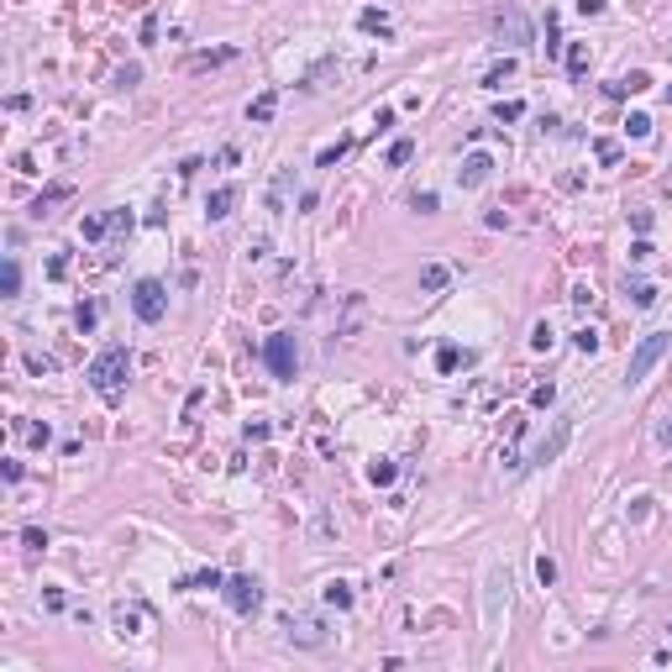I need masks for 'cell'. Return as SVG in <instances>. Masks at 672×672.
Wrapping results in <instances>:
<instances>
[{"label":"cell","mask_w":672,"mask_h":672,"mask_svg":"<svg viewBox=\"0 0 672 672\" xmlns=\"http://www.w3.org/2000/svg\"><path fill=\"white\" fill-rule=\"evenodd\" d=\"M284 641L300 646V651H326L331 646V630L320 625L315 614H289V620H284Z\"/></svg>","instance_id":"4"},{"label":"cell","mask_w":672,"mask_h":672,"mask_svg":"<svg viewBox=\"0 0 672 672\" xmlns=\"http://www.w3.org/2000/svg\"><path fill=\"white\" fill-rule=\"evenodd\" d=\"M625 137H636V142H646V137H651V116H646V110H630Z\"/></svg>","instance_id":"18"},{"label":"cell","mask_w":672,"mask_h":672,"mask_svg":"<svg viewBox=\"0 0 672 672\" xmlns=\"http://www.w3.org/2000/svg\"><path fill=\"white\" fill-rule=\"evenodd\" d=\"M110 620H116V636H142V630H147V609H142V604H116Z\"/></svg>","instance_id":"10"},{"label":"cell","mask_w":672,"mask_h":672,"mask_svg":"<svg viewBox=\"0 0 672 672\" xmlns=\"http://www.w3.org/2000/svg\"><path fill=\"white\" fill-rule=\"evenodd\" d=\"M22 541L32 546V552H42V546H47V531H37V525H26V531H22Z\"/></svg>","instance_id":"36"},{"label":"cell","mask_w":672,"mask_h":672,"mask_svg":"<svg viewBox=\"0 0 672 672\" xmlns=\"http://www.w3.org/2000/svg\"><path fill=\"white\" fill-rule=\"evenodd\" d=\"M536 578H541V589L557 583V562H552V557H536Z\"/></svg>","instance_id":"26"},{"label":"cell","mask_w":672,"mask_h":672,"mask_svg":"<svg viewBox=\"0 0 672 672\" xmlns=\"http://www.w3.org/2000/svg\"><path fill=\"white\" fill-rule=\"evenodd\" d=\"M273 110H279V95H273V90H263L258 100L247 106V121H258V126H263V121H273Z\"/></svg>","instance_id":"15"},{"label":"cell","mask_w":672,"mask_h":672,"mask_svg":"<svg viewBox=\"0 0 672 672\" xmlns=\"http://www.w3.org/2000/svg\"><path fill=\"white\" fill-rule=\"evenodd\" d=\"M131 310H137V320L158 326V320L168 315V289L158 279H137V284H131Z\"/></svg>","instance_id":"5"},{"label":"cell","mask_w":672,"mask_h":672,"mask_svg":"<svg viewBox=\"0 0 672 672\" xmlns=\"http://www.w3.org/2000/svg\"><path fill=\"white\" fill-rule=\"evenodd\" d=\"M231 205H236V189H231V184H221L211 200H205V215H211V221H226V215H231Z\"/></svg>","instance_id":"13"},{"label":"cell","mask_w":672,"mask_h":672,"mask_svg":"<svg viewBox=\"0 0 672 672\" xmlns=\"http://www.w3.org/2000/svg\"><path fill=\"white\" fill-rule=\"evenodd\" d=\"M106 226H110V231H131L137 221H131V211H110V215H106Z\"/></svg>","instance_id":"32"},{"label":"cell","mask_w":672,"mask_h":672,"mask_svg":"<svg viewBox=\"0 0 672 672\" xmlns=\"http://www.w3.org/2000/svg\"><path fill=\"white\" fill-rule=\"evenodd\" d=\"M625 289H630V305H641V310H651V305H657V284H646V279H636V284H630V279H625Z\"/></svg>","instance_id":"16"},{"label":"cell","mask_w":672,"mask_h":672,"mask_svg":"<svg viewBox=\"0 0 672 672\" xmlns=\"http://www.w3.org/2000/svg\"><path fill=\"white\" fill-rule=\"evenodd\" d=\"M567 436H573V415H557L552 436H541V441H536V452H531V462H525V468H546V462H552L557 452L567 447Z\"/></svg>","instance_id":"9"},{"label":"cell","mask_w":672,"mask_h":672,"mask_svg":"<svg viewBox=\"0 0 672 672\" xmlns=\"http://www.w3.org/2000/svg\"><path fill=\"white\" fill-rule=\"evenodd\" d=\"M289 184H295V174H289V168H279V174H273V184H268V211H273V215H284V200H289Z\"/></svg>","instance_id":"12"},{"label":"cell","mask_w":672,"mask_h":672,"mask_svg":"<svg viewBox=\"0 0 672 672\" xmlns=\"http://www.w3.org/2000/svg\"><path fill=\"white\" fill-rule=\"evenodd\" d=\"M373 126L384 131V126H394V106H378V116H373Z\"/></svg>","instance_id":"44"},{"label":"cell","mask_w":672,"mask_h":672,"mask_svg":"<svg viewBox=\"0 0 672 672\" xmlns=\"http://www.w3.org/2000/svg\"><path fill=\"white\" fill-rule=\"evenodd\" d=\"M620 84H625V90H630V95H641V90H651V79H646V74H641V69H636V74H625V79H620Z\"/></svg>","instance_id":"35"},{"label":"cell","mask_w":672,"mask_h":672,"mask_svg":"<svg viewBox=\"0 0 672 672\" xmlns=\"http://www.w3.org/2000/svg\"><path fill=\"white\" fill-rule=\"evenodd\" d=\"M489 174H494V158H489V153H473L468 163L457 168V184L462 189H478V184H489Z\"/></svg>","instance_id":"11"},{"label":"cell","mask_w":672,"mask_h":672,"mask_svg":"<svg viewBox=\"0 0 672 672\" xmlns=\"http://www.w3.org/2000/svg\"><path fill=\"white\" fill-rule=\"evenodd\" d=\"M573 347H578V352H599V331H593V326L573 331Z\"/></svg>","instance_id":"23"},{"label":"cell","mask_w":672,"mask_h":672,"mask_svg":"<svg viewBox=\"0 0 672 672\" xmlns=\"http://www.w3.org/2000/svg\"><path fill=\"white\" fill-rule=\"evenodd\" d=\"M63 195H69V184H53V189H47V195H42V200L32 205V215H42L47 205H53V200H63Z\"/></svg>","instance_id":"30"},{"label":"cell","mask_w":672,"mask_h":672,"mask_svg":"<svg viewBox=\"0 0 672 672\" xmlns=\"http://www.w3.org/2000/svg\"><path fill=\"white\" fill-rule=\"evenodd\" d=\"M667 347H672L667 331H646V336L636 342V352H630V363H625V384H641V378H646L651 368L667 357Z\"/></svg>","instance_id":"2"},{"label":"cell","mask_w":672,"mask_h":672,"mask_svg":"<svg viewBox=\"0 0 672 672\" xmlns=\"http://www.w3.org/2000/svg\"><path fill=\"white\" fill-rule=\"evenodd\" d=\"M0 289H6V295H16V289H22V268H16V258H6V273H0Z\"/></svg>","instance_id":"22"},{"label":"cell","mask_w":672,"mask_h":672,"mask_svg":"<svg viewBox=\"0 0 672 672\" xmlns=\"http://www.w3.org/2000/svg\"><path fill=\"white\" fill-rule=\"evenodd\" d=\"M630 226H636V231L646 236V231H651V211H630Z\"/></svg>","instance_id":"41"},{"label":"cell","mask_w":672,"mask_h":672,"mask_svg":"<svg viewBox=\"0 0 672 672\" xmlns=\"http://www.w3.org/2000/svg\"><path fill=\"white\" fill-rule=\"evenodd\" d=\"M484 226H489V231H499V226H509V215H505V211H489Z\"/></svg>","instance_id":"45"},{"label":"cell","mask_w":672,"mask_h":672,"mask_svg":"<svg viewBox=\"0 0 672 672\" xmlns=\"http://www.w3.org/2000/svg\"><path fill=\"white\" fill-rule=\"evenodd\" d=\"M457 363H462V352H457V347H441V352H436V368H441V373H452Z\"/></svg>","instance_id":"31"},{"label":"cell","mask_w":672,"mask_h":672,"mask_svg":"<svg viewBox=\"0 0 672 672\" xmlns=\"http://www.w3.org/2000/svg\"><path fill=\"white\" fill-rule=\"evenodd\" d=\"M263 363H268V373H273V378H295V368H300L295 331H273L268 342H263Z\"/></svg>","instance_id":"3"},{"label":"cell","mask_w":672,"mask_h":672,"mask_svg":"<svg viewBox=\"0 0 672 672\" xmlns=\"http://www.w3.org/2000/svg\"><path fill=\"white\" fill-rule=\"evenodd\" d=\"M74 320H79V331H95V305H79V315H74Z\"/></svg>","instance_id":"43"},{"label":"cell","mask_w":672,"mask_h":672,"mask_svg":"<svg viewBox=\"0 0 672 672\" xmlns=\"http://www.w3.org/2000/svg\"><path fill=\"white\" fill-rule=\"evenodd\" d=\"M357 26H363V32H378V37H384V32H389V16H384V11H373V6H368V11L357 16Z\"/></svg>","instance_id":"19"},{"label":"cell","mask_w":672,"mask_h":672,"mask_svg":"<svg viewBox=\"0 0 672 672\" xmlns=\"http://www.w3.org/2000/svg\"><path fill=\"white\" fill-rule=\"evenodd\" d=\"M567 69H573V74H583V69H589V47H567Z\"/></svg>","instance_id":"29"},{"label":"cell","mask_w":672,"mask_h":672,"mask_svg":"<svg viewBox=\"0 0 672 672\" xmlns=\"http://www.w3.org/2000/svg\"><path fill=\"white\" fill-rule=\"evenodd\" d=\"M184 589H226V578H221V573L211 567V573H200V578H189Z\"/></svg>","instance_id":"28"},{"label":"cell","mask_w":672,"mask_h":672,"mask_svg":"<svg viewBox=\"0 0 672 672\" xmlns=\"http://www.w3.org/2000/svg\"><path fill=\"white\" fill-rule=\"evenodd\" d=\"M509 74H515V58H505V63H494V69H489V79H484V84H489V90H499V84H505V79H509Z\"/></svg>","instance_id":"25"},{"label":"cell","mask_w":672,"mask_h":672,"mask_svg":"<svg viewBox=\"0 0 672 672\" xmlns=\"http://www.w3.org/2000/svg\"><path fill=\"white\" fill-rule=\"evenodd\" d=\"M505 604H509V573L505 567H489V583H484V620L489 625H499Z\"/></svg>","instance_id":"8"},{"label":"cell","mask_w":672,"mask_h":672,"mask_svg":"<svg viewBox=\"0 0 672 672\" xmlns=\"http://www.w3.org/2000/svg\"><path fill=\"white\" fill-rule=\"evenodd\" d=\"M410 158H415V142H410V137H400V142L389 147V163L400 168V163H410Z\"/></svg>","instance_id":"24"},{"label":"cell","mask_w":672,"mask_h":672,"mask_svg":"<svg viewBox=\"0 0 672 672\" xmlns=\"http://www.w3.org/2000/svg\"><path fill=\"white\" fill-rule=\"evenodd\" d=\"M137 79H142V69H137V63H126V69L116 74V84H121V90H131V84H137Z\"/></svg>","instance_id":"37"},{"label":"cell","mask_w":672,"mask_h":672,"mask_svg":"<svg viewBox=\"0 0 672 672\" xmlns=\"http://www.w3.org/2000/svg\"><path fill=\"white\" fill-rule=\"evenodd\" d=\"M106 231H110V226L100 221V215H84V221H79V236H84V242H100Z\"/></svg>","instance_id":"21"},{"label":"cell","mask_w":672,"mask_h":672,"mask_svg":"<svg viewBox=\"0 0 672 672\" xmlns=\"http://www.w3.org/2000/svg\"><path fill=\"white\" fill-rule=\"evenodd\" d=\"M415 211L431 215V211H436V195H431V189H425V195H415Z\"/></svg>","instance_id":"42"},{"label":"cell","mask_w":672,"mask_h":672,"mask_svg":"<svg viewBox=\"0 0 672 672\" xmlns=\"http://www.w3.org/2000/svg\"><path fill=\"white\" fill-rule=\"evenodd\" d=\"M494 37H499V42H509V47H531L536 42L531 16L520 11V6H499V11H494Z\"/></svg>","instance_id":"6"},{"label":"cell","mask_w":672,"mask_h":672,"mask_svg":"<svg viewBox=\"0 0 672 672\" xmlns=\"http://www.w3.org/2000/svg\"><path fill=\"white\" fill-rule=\"evenodd\" d=\"M578 11H583V16H599V11H604V0H578Z\"/></svg>","instance_id":"46"},{"label":"cell","mask_w":672,"mask_h":672,"mask_svg":"<svg viewBox=\"0 0 672 672\" xmlns=\"http://www.w3.org/2000/svg\"><path fill=\"white\" fill-rule=\"evenodd\" d=\"M221 593H226V604H231L236 614H252V609L263 604V583H258V578H247V573H231Z\"/></svg>","instance_id":"7"},{"label":"cell","mask_w":672,"mask_h":672,"mask_svg":"<svg viewBox=\"0 0 672 672\" xmlns=\"http://www.w3.org/2000/svg\"><path fill=\"white\" fill-rule=\"evenodd\" d=\"M525 116V106H520V100H505V106H499V126H505V121H520Z\"/></svg>","instance_id":"34"},{"label":"cell","mask_w":672,"mask_h":672,"mask_svg":"<svg viewBox=\"0 0 672 672\" xmlns=\"http://www.w3.org/2000/svg\"><path fill=\"white\" fill-rule=\"evenodd\" d=\"M552 400H557V389H552V384H541V389L531 394V404H536V410H546V404H552Z\"/></svg>","instance_id":"38"},{"label":"cell","mask_w":672,"mask_h":672,"mask_svg":"<svg viewBox=\"0 0 672 672\" xmlns=\"http://www.w3.org/2000/svg\"><path fill=\"white\" fill-rule=\"evenodd\" d=\"M651 252H657V247H651V242H646V236H641V242H636V247H630V263H646V258H651Z\"/></svg>","instance_id":"40"},{"label":"cell","mask_w":672,"mask_h":672,"mask_svg":"<svg viewBox=\"0 0 672 672\" xmlns=\"http://www.w3.org/2000/svg\"><path fill=\"white\" fill-rule=\"evenodd\" d=\"M593 153H599V163H614V158H620V147H614V142H593Z\"/></svg>","instance_id":"39"},{"label":"cell","mask_w":672,"mask_h":672,"mask_svg":"<svg viewBox=\"0 0 672 672\" xmlns=\"http://www.w3.org/2000/svg\"><path fill=\"white\" fill-rule=\"evenodd\" d=\"M368 478H373V484H378V489H389V484H394V478H400V468H394V462H389V457H378V462H373V468H368Z\"/></svg>","instance_id":"17"},{"label":"cell","mask_w":672,"mask_h":672,"mask_svg":"<svg viewBox=\"0 0 672 672\" xmlns=\"http://www.w3.org/2000/svg\"><path fill=\"white\" fill-rule=\"evenodd\" d=\"M552 342H557V336H552V326L541 320V326L531 331V347H536V352H552Z\"/></svg>","instance_id":"27"},{"label":"cell","mask_w":672,"mask_h":672,"mask_svg":"<svg viewBox=\"0 0 672 672\" xmlns=\"http://www.w3.org/2000/svg\"><path fill=\"white\" fill-rule=\"evenodd\" d=\"M126 378H131V352H126V347H106V352L90 363V384H95L100 400H121Z\"/></svg>","instance_id":"1"},{"label":"cell","mask_w":672,"mask_h":672,"mask_svg":"<svg viewBox=\"0 0 672 672\" xmlns=\"http://www.w3.org/2000/svg\"><path fill=\"white\" fill-rule=\"evenodd\" d=\"M326 604L331 609H352V589L347 583H326Z\"/></svg>","instance_id":"20"},{"label":"cell","mask_w":672,"mask_h":672,"mask_svg":"<svg viewBox=\"0 0 672 672\" xmlns=\"http://www.w3.org/2000/svg\"><path fill=\"white\" fill-rule=\"evenodd\" d=\"M447 284H452L447 263H425V268H420V289H425V295H441Z\"/></svg>","instance_id":"14"},{"label":"cell","mask_w":672,"mask_h":672,"mask_svg":"<svg viewBox=\"0 0 672 672\" xmlns=\"http://www.w3.org/2000/svg\"><path fill=\"white\" fill-rule=\"evenodd\" d=\"M657 436H662V441H667V447H672V420H667V425H662V431H657Z\"/></svg>","instance_id":"47"},{"label":"cell","mask_w":672,"mask_h":672,"mask_svg":"<svg viewBox=\"0 0 672 672\" xmlns=\"http://www.w3.org/2000/svg\"><path fill=\"white\" fill-rule=\"evenodd\" d=\"M342 153H347V142H336V147H320L315 163H320V168H336V158H342Z\"/></svg>","instance_id":"33"},{"label":"cell","mask_w":672,"mask_h":672,"mask_svg":"<svg viewBox=\"0 0 672 672\" xmlns=\"http://www.w3.org/2000/svg\"><path fill=\"white\" fill-rule=\"evenodd\" d=\"M667 100H672V90H667Z\"/></svg>","instance_id":"49"},{"label":"cell","mask_w":672,"mask_h":672,"mask_svg":"<svg viewBox=\"0 0 672 672\" xmlns=\"http://www.w3.org/2000/svg\"><path fill=\"white\" fill-rule=\"evenodd\" d=\"M667 53H672V42H667Z\"/></svg>","instance_id":"48"}]
</instances>
